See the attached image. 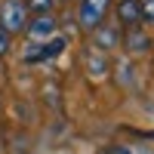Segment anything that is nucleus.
<instances>
[{
    "label": "nucleus",
    "mask_w": 154,
    "mask_h": 154,
    "mask_svg": "<svg viewBox=\"0 0 154 154\" xmlns=\"http://www.w3.org/2000/svg\"><path fill=\"white\" fill-rule=\"evenodd\" d=\"M25 25H28V6L22 0H6L0 6V28L6 34H19L25 31Z\"/></svg>",
    "instance_id": "nucleus-1"
},
{
    "label": "nucleus",
    "mask_w": 154,
    "mask_h": 154,
    "mask_svg": "<svg viewBox=\"0 0 154 154\" xmlns=\"http://www.w3.org/2000/svg\"><path fill=\"white\" fill-rule=\"evenodd\" d=\"M111 6V0H83V9H80V25L93 31L96 25L105 22V12Z\"/></svg>",
    "instance_id": "nucleus-2"
},
{
    "label": "nucleus",
    "mask_w": 154,
    "mask_h": 154,
    "mask_svg": "<svg viewBox=\"0 0 154 154\" xmlns=\"http://www.w3.org/2000/svg\"><path fill=\"white\" fill-rule=\"evenodd\" d=\"M25 28H28V34L34 37V40H40V37H49V34L56 31V22H53V19H49L46 12H43L40 19H34L31 25H25Z\"/></svg>",
    "instance_id": "nucleus-3"
},
{
    "label": "nucleus",
    "mask_w": 154,
    "mask_h": 154,
    "mask_svg": "<svg viewBox=\"0 0 154 154\" xmlns=\"http://www.w3.org/2000/svg\"><path fill=\"white\" fill-rule=\"evenodd\" d=\"M117 12H120V19L126 25H139L142 22V3H139V0H123Z\"/></svg>",
    "instance_id": "nucleus-4"
},
{
    "label": "nucleus",
    "mask_w": 154,
    "mask_h": 154,
    "mask_svg": "<svg viewBox=\"0 0 154 154\" xmlns=\"http://www.w3.org/2000/svg\"><path fill=\"white\" fill-rule=\"evenodd\" d=\"M96 43L102 46V49H108V46H114V43H120V31L117 28H102V25H96Z\"/></svg>",
    "instance_id": "nucleus-5"
},
{
    "label": "nucleus",
    "mask_w": 154,
    "mask_h": 154,
    "mask_svg": "<svg viewBox=\"0 0 154 154\" xmlns=\"http://www.w3.org/2000/svg\"><path fill=\"white\" fill-rule=\"evenodd\" d=\"M62 46H65V40H59V37H56V40H49V46H43L40 53H31V56H28V62H43V59H53V56H59V53H62Z\"/></svg>",
    "instance_id": "nucleus-6"
},
{
    "label": "nucleus",
    "mask_w": 154,
    "mask_h": 154,
    "mask_svg": "<svg viewBox=\"0 0 154 154\" xmlns=\"http://www.w3.org/2000/svg\"><path fill=\"white\" fill-rule=\"evenodd\" d=\"M126 40H130V53H145V49H148V37L139 31L136 25H133V31H130V37H126Z\"/></svg>",
    "instance_id": "nucleus-7"
},
{
    "label": "nucleus",
    "mask_w": 154,
    "mask_h": 154,
    "mask_svg": "<svg viewBox=\"0 0 154 154\" xmlns=\"http://www.w3.org/2000/svg\"><path fill=\"white\" fill-rule=\"evenodd\" d=\"M142 19L154 22V0H145V3H142Z\"/></svg>",
    "instance_id": "nucleus-8"
},
{
    "label": "nucleus",
    "mask_w": 154,
    "mask_h": 154,
    "mask_svg": "<svg viewBox=\"0 0 154 154\" xmlns=\"http://www.w3.org/2000/svg\"><path fill=\"white\" fill-rule=\"evenodd\" d=\"M28 6L40 9V12H49V6H53V0H28Z\"/></svg>",
    "instance_id": "nucleus-9"
},
{
    "label": "nucleus",
    "mask_w": 154,
    "mask_h": 154,
    "mask_svg": "<svg viewBox=\"0 0 154 154\" xmlns=\"http://www.w3.org/2000/svg\"><path fill=\"white\" fill-rule=\"evenodd\" d=\"M6 49H9V34H6L3 28H0V56H3Z\"/></svg>",
    "instance_id": "nucleus-10"
},
{
    "label": "nucleus",
    "mask_w": 154,
    "mask_h": 154,
    "mask_svg": "<svg viewBox=\"0 0 154 154\" xmlns=\"http://www.w3.org/2000/svg\"><path fill=\"white\" fill-rule=\"evenodd\" d=\"M102 154H130V148H120L117 145V148H108V151H102Z\"/></svg>",
    "instance_id": "nucleus-11"
}]
</instances>
